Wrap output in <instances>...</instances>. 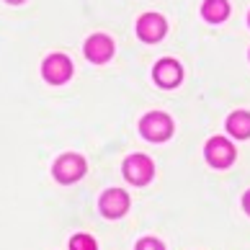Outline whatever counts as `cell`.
Masks as SVG:
<instances>
[{
    "mask_svg": "<svg viewBox=\"0 0 250 250\" xmlns=\"http://www.w3.org/2000/svg\"><path fill=\"white\" fill-rule=\"evenodd\" d=\"M126 209H129V196H126V191L111 188V191H106L104 196H101V214H104V217L116 219V217H122Z\"/></svg>",
    "mask_w": 250,
    "mask_h": 250,
    "instance_id": "52a82bcc",
    "label": "cell"
},
{
    "mask_svg": "<svg viewBox=\"0 0 250 250\" xmlns=\"http://www.w3.org/2000/svg\"><path fill=\"white\" fill-rule=\"evenodd\" d=\"M243 209L248 211V214H250V191L245 193V196H243Z\"/></svg>",
    "mask_w": 250,
    "mask_h": 250,
    "instance_id": "5bb4252c",
    "label": "cell"
},
{
    "mask_svg": "<svg viewBox=\"0 0 250 250\" xmlns=\"http://www.w3.org/2000/svg\"><path fill=\"white\" fill-rule=\"evenodd\" d=\"M152 173H155V165H152V160L147 155H132V157H126V160H124L126 181L137 183V186H142V183L150 181Z\"/></svg>",
    "mask_w": 250,
    "mask_h": 250,
    "instance_id": "277c9868",
    "label": "cell"
},
{
    "mask_svg": "<svg viewBox=\"0 0 250 250\" xmlns=\"http://www.w3.org/2000/svg\"><path fill=\"white\" fill-rule=\"evenodd\" d=\"M227 129L232 137H237V140H248L250 137V114L248 111H235V114H229Z\"/></svg>",
    "mask_w": 250,
    "mask_h": 250,
    "instance_id": "30bf717a",
    "label": "cell"
},
{
    "mask_svg": "<svg viewBox=\"0 0 250 250\" xmlns=\"http://www.w3.org/2000/svg\"><path fill=\"white\" fill-rule=\"evenodd\" d=\"M42 75L47 78L49 83H54V85H60V83L70 80L72 62L64 57V54H49V57L44 60V64H42Z\"/></svg>",
    "mask_w": 250,
    "mask_h": 250,
    "instance_id": "5b68a950",
    "label": "cell"
},
{
    "mask_svg": "<svg viewBox=\"0 0 250 250\" xmlns=\"http://www.w3.org/2000/svg\"><path fill=\"white\" fill-rule=\"evenodd\" d=\"M204 155H207V160L214 165V168H227V165H232V160H235V147L229 140H225V137H211L207 142Z\"/></svg>",
    "mask_w": 250,
    "mask_h": 250,
    "instance_id": "3957f363",
    "label": "cell"
},
{
    "mask_svg": "<svg viewBox=\"0 0 250 250\" xmlns=\"http://www.w3.org/2000/svg\"><path fill=\"white\" fill-rule=\"evenodd\" d=\"M140 132H142V137H147L152 142H163L173 134V122L165 114H160V111H152V114L142 116Z\"/></svg>",
    "mask_w": 250,
    "mask_h": 250,
    "instance_id": "6da1fadb",
    "label": "cell"
},
{
    "mask_svg": "<svg viewBox=\"0 0 250 250\" xmlns=\"http://www.w3.org/2000/svg\"><path fill=\"white\" fill-rule=\"evenodd\" d=\"M165 29H168V23H165V18L157 16V13H145V16H140V21H137V36H140L142 42H160L165 36Z\"/></svg>",
    "mask_w": 250,
    "mask_h": 250,
    "instance_id": "8992f818",
    "label": "cell"
},
{
    "mask_svg": "<svg viewBox=\"0 0 250 250\" xmlns=\"http://www.w3.org/2000/svg\"><path fill=\"white\" fill-rule=\"evenodd\" d=\"M152 78H155L157 85H163V88H173V85H178V83H181L183 70H181V64L175 62V60H160V62L155 64Z\"/></svg>",
    "mask_w": 250,
    "mask_h": 250,
    "instance_id": "ba28073f",
    "label": "cell"
},
{
    "mask_svg": "<svg viewBox=\"0 0 250 250\" xmlns=\"http://www.w3.org/2000/svg\"><path fill=\"white\" fill-rule=\"evenodd\" d=\"M70 250H98V245H96V240L90 237V235H75L70 240Z\"/></svg>",
    "mask_w": 250,
    "mask_h": 250,
    "instance_id": "7c38bea8",
    "label": "cell"
},
{
    "mask_svg": "<svg viewBox=\"0 0 250 250\" xmlns=\"http://www.w3.org/2000/svg\"><path fill=\"white\" fill-rule=\"evenodd\" d=\"M8 3H21V0H8Z\"/></svg>",
    "mask_w": 250,
    "mask_h": 250,
    "instance_id": "9a60e30c",
    "label": "cell"
},
{
    "mask_svg": "<svg viewBox=\"0 0 250 250\" xmlns=\"http://www.w3.org/2000/svg\"><path fill=\"white\" fill-rule=\"evenodd\" d=\"M227 13H229L227 0H204V5H201V16L207 18V21H211V23L225 21Z\"/></svg>",
    "mask_w": 250,
    "mask_h": 250,
    "instance_id": "8fae6325",
    "label": "cell"
},
{
    "mask_svg": "<svg viewBox=\"0 0 250 250\" xmlns=\"http://www.w3.org/2000/svg\"><path fill=\"white\" fill-rule=\"evenodd\" d=\"M111 54H114V42H111L108 36L93 34V36H90V39L85 42V57H88L90 62L101 64V62L111 60Z\"/></svg>",
    "mask_w": 250,
    "mask_h": 250,
    "instance_id": "9c48e42d",
    "label": "cell"
},
{
    "mask_svg": "<svg viewBox=\"0 0 250 250\" xmlns=\"http://www.w3.org/2000/svg\"><path fill=\"white\" fill-rule=\"evenodd\" d=\"M134 250H165V245L160 243V240H155V237H142Z\"/></svg>",
    "mask_w": 250,
    "mask_h": 250,
    "instance_id": "4fadbf2b",
    "label": "cell"
},
{
    "mask_svg": "<svg viewBox=\"0 0 250 250\" xmlns=\"http://www.w3.org/2000/svg\"><path fill=\"white\" fill-rule=\"evenodd\" d=\"M52 173H54V178H57L60 183H75V181L83 178V173H85V160H83L80 155L67 152V155H62L60 160L54 163Z\"/></svg>",
    "mask_w": 250,
    "mask_h": 250,
    "instance_id": "7a4b0ae2",
    "label": "cell"
}]
</instances>
